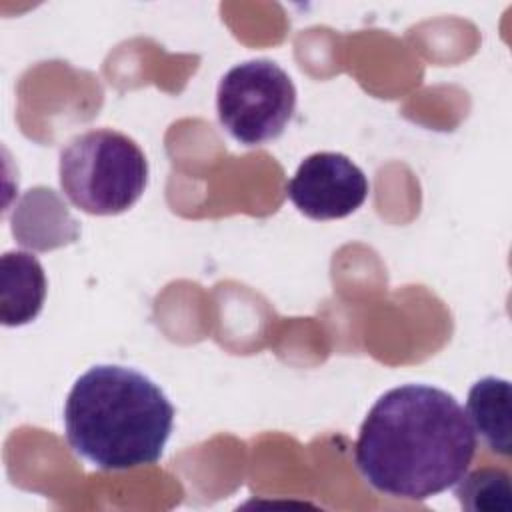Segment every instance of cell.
<instances>
[{"label": "cell", "mask_w": 512, "mask_h": 512, "mask_svg": "<svg viewBox=\"0 0 512 512\" xmlns=\"http://www.w3.org/2000/svg\"><path fill=\"white\" fill-rule=\"evenodd\" d=\"M476 454L474 428L442 388L404 384L368 410L354 444V464L376 492L428 500L452 488Z\"/></svg>", "instance_id": "1"}, {"label": "cell", "mask_w": 512, "mask_h": 512, "mask_svg": "<svg viewBox=\"0 0 512 512\" xmlns=\"http://www.w3.org/2000/svg\"><path fill=\"white\" fill-rule=\"evenodd\" d=\"M174 426V406L148 376L118 364L86 370L64 404L70 448L100 470H128L160 460Z\"/></svg>", "instance_id": "2"}, {"label": "cell", "mask_w": 512, "mask_h": 512, "mask_svg": "<svg viewBox=\"0 0 512 512\" xmlns=\"http://www.w3.org/2000/svg\"><path fill=\"white\" fill-rule=\"evenodd\" d=\"M60 188L82 212L114 216L132 208L148 184V160L126 134L110 128L74 136L58 160Z\"/></svg>", "instance_id": "3"}, {"label": "cell", "mask_w": 512, "mask_h": 512, "mask_svg": "<svg viewBox=\"0 0 512 512\" xmlns=\"http://www.w3.org/2000/svg\"><path fill=\"white\" fill-rule=\"evenodd\" d=\"M222 128L244 146L276 140L296 112V88L272 60H248L230 68L216 90Z\"/></svg>", "instance_id": "4"}, {"label": "cell", "mask_w": 512, "mask_h": 512, "mask_svg": "<svg viewBox=\"0 0 512 512\" xmlns=\"http://www.w3.org/2000/svg\"><path fill=\"white\" fill-rule=\"evenodd\" d=\"M366 174L340 152L306 156L286 186L290 202L312 220L350 216L368 198Z\"/></svg>", "instance_id": "5"}, {"label": "cell", "mask_w": 512, "mask_h": 512, "mask_svg": "<svg viewBox=\"0 0 512 512\" xmlns=\"http://www.w3.org/2000/svg\"><path fill=\"white\" fill-rule=\"evenodd\" d=\"M46 298V274L40 260L22 250L0 258V320L4 326L32 322Z\"/></svg>", "instance_id": "6"}, {"label": "cell", "mask_w": 512, "mask_h": 512, "mask_svg": "<svg viewBox=\"0 0 512 512\" xmlns=\"http://www.w3.org/2000/svg\"><path fill=\"white\" fill-rule=\"evenodd\" d=\"M510 382L496 376H484L472 384L466 400V416L474 434L482 438L486 448L500 456H510Z\"/></svg>", "instance_id": "7"}, {"label": "cell", "mask_w": 512, "mask_h": 512, "mask_svg": "<svg viewBox=\"0 0 512 512\" xmlns=\"http://www.w3.org/2000/svg\"><path fill=\"white\" fill-rule=\"evenodd\" d=\"M460 506L472 512H510L512 486L508 472L500 468H478L466 472L454 486Z\"/></svg>", "instance_id": "8"}]
</instances>
